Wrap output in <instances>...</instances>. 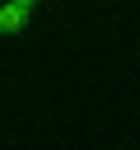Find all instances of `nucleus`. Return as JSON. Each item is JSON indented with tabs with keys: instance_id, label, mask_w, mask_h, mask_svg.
<instances>
[{
	"instance_id": "f257e3e1",
	"label": "nucleus",
	"mask_w": 140,
	"mask_h": 150,
	"mask_svg": "<svg viewBox=\"0 0 140 150\" xmlns=\"http://www.w3.org/2000/svg\"><path fill=\"white\" fill-rule=\"evenodd\" d=\"M33 14H37V0H9V5H0V33L9 38L19 28H28Z\"/></svg>"
}]
</instances>
